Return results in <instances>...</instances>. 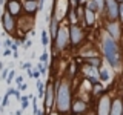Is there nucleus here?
Masks as SVG:
<instances>
[{"instance_id": "1", "label": "nucleus", "mask_w": 123, "mask_h": 115, "mask_svg": "<svg viewBox=\"0 0 123 115\" xmlns=\"http://www.w3.org/2000/svg\"><path fill=\"white\" fill-rule=\"evenodd\" d=\"M72 101V81L69 75H63L55 83V101L54 107L59 115H69Z\"/></svg>"}, {"instance_id": "2", "label": "nucleus", "mask_w": 123, "mask_h": 115, "mask_svg": "<svg viewBox=\"0 0 123 115\" xmlns=\"http://www.w3.org/2000/svg\"><path fill=\"white\" fill-rule=\"evenodd\" d=\"M102 51H103L105 58L108 60V63L111 64V68L118 69L122 66L123 55H122V51H120V46H118V41L112 40L108 34L102 38Z\"/></svg>"}, {"instance_id": "3", "label": "nucleus", "mask_w": 123, "mask_h": 115, "mask_svg": "<svg viewBox=\"0 0 123 115\" xmlns=\"http://www.w3.org/2000/svg\"><path fill=\"white\" fill-rule=\"evenodd\" d=\"M68 32H69V45L74 49L80 48L85 43V38H86V32L80 25H75V23H71L68 26Z\"/></svg>"}, {"instance_id": "4", "label": "nucleus", "mask_w": 123, "mask_h": 115, "mask_svg": "<svg viewBox=\"0 0 123 115\" xmlns=\"http://www.w3.org/2000/svg\"><path fill=\"white\" fill-rule=\"evenodd\" d=\"M54 49L55 51H65V49H68L69 46V32H68V28L66 26H59V29H57V34L55 37H54Z\"/></svg>"}, {"instance_id": "5", "label": "nucleus", "mask_w": 123, "mask_h": 115, "mask_svg": "<svg viewBox=\"0 0 123 115\" xmlns=\"http://www.w3.org/2000/svg\"><path fill=\"white\" fill-rule=\"evenodd\" d=\"M111 98L109 92L108 91H103L100 94V97L97 98V104H95V114L97 115H108L109 114V109H111Z\"/></svg>"}, {"instance_id": "6", "label": "nucleus", "mask_w": 123, "mask_h": 115, "mask_svg": "<svg viewBox=\"0 0 123 115\" xmlns=\"http://www.w3.org/2000/svg\"><path fill=\"white\" fill-rule=\"evenodd\" d=\"M43 100H45V110H51L54 109V101H55V83L49 80L48 84L45 86V94H43Z\"/></svg>"}, {"instance_id": "7", "label": "nucleus", "mask_w": 123, "mask_h": 115, "mask_svg": "<svg viewBox=\"0 0 123 115\" xmlns=\"http://www.w3.org/2000/svg\"><path fill=\"white\" fill-rule=\"evenodd\" d=\"M2 25L8 35H15V32H17V18L12 17L11 14H8L6 11L2 12Z\"/></svg>"}, {"instance_id": "8", "label": "nucleus", "mask_w": 123, "mask_h": 115, "mask_svg": "<svg viewBox=\"0 0 123 115\" xmlns=\"http://www.w3.org/2000/svg\"><path fill=\"white\" fill-rule=\"evenodd\" d=\"M105 14L108 22L118 20V3L117 0H105Z\"/></svg>"}, {"instance_id": "9", "label": "nucleus", "mask_w": 123, "mask_h": 115, "mask_svg": "<svg viewBox=\"0 0 123 115\" xmlns=\"http://www.w3.org/2000/svg\"><path fill=\"white\" fill-rule=\"evenodd\" d=\"M89 110V103L86 100H82V98H75L74 101H71V110L69 114L72 115H85Z\"/></svg>"}, {"instance_id": "10", "label": "nucleus", "mask_w": 123, "mask_h": 115, "mask_svg": "<svg viewBox=\"0 0 123 115\" xmlns=\"http://www.w3.org/2000/svg\"><path fill=\"white\" fill-rule=\"evenodd\" d=\"M106 34L112 40L118 41L122 38V23L118 20L115 22H106Z\"/></svg>"}, {"instance_id": "11", "label": "nucleus", "mask_w": 123, "mask_h": 115, "mask_svg": "<svg viewBox=\"0 0 123 115\" xmlns=\"http://www.w3.org/2000/svg\"><path fill=\"white\" fill-rule=\"evenodd\" d=\"M5 11L8 14H11L12 17L18 18V15L22 14V2L20 0H6Z\"/></svg>"}, {"instance_id": "12", "label": "nucleus", "mask_w": 123, "mask_h": 115, "mask_svg": "<svg viewBox=\"0 0 123 115\" xmlns=\"http://www.w3.org/2000/svg\"><path fill=\"white\" fill-rule=\"evenodd\" d=\"M22 11L25 12V15L34 17L38 11V2L37 0H25V2L22 3Z\"/></svg>"}, {"instance_id": "13", "label": "nucleus", "mask_w": 123, "mask_h": 115, "mask_svg": "<svg viewBox=\"0 0 123 115\" xmlns=\"http://www.w3.org/2000/svg\"><path fill=\"white\" fill-rule=\"evenodd\" d=\"M108 115H123V98L122 97L112 98L111 109H109V114Z\"/></svg>"}, {"instance_id": "14", "label": "nucleus", "mask_w": 123, "mask_h": 115, "mask_svg": "<svg viewBox=\"0 0 123 115\" xmlns=\"http://www.w3.org/2000/svg\"><path fill=\"white\" fill-rule=\"evenodd\" d=\"M95 14H97V12H92V11H89V9L85 8V12H83V18H82V20H83V23H85L86 28H92V26L95 25V20H97Z\"/></svg>"}, {"instance_id": "15", "label": "nucleus", "mask_w": 123, "mask_h": 115, "mask_svg": "<svg viewBox=\"0 0 123 115\" xmlns=\"http://www.w3.org/2000/svg\"><path fill=\"white\" fill-rule=\"evenodd\" d=\"M83 63L88 64L89 68H94V69H100V68H102V58H100L98 55L97 57H85Z\"/></svg>"}, {"instance_id": "16", "label": "nucleus", "mask_w": 123, "mask_h": 115, "mask_svg": "<svg viewBox=\"0 0 123 115\" xmlns=\"http://www.w3.org/2000/svg\"><path fill=\"white\" fill-rule=\"evenodd\" d=\"M98 78L102 80V81H108V80H109V72H108L106 69L100 68L98 69Z\"/></svg>"}, {"instance_id": "17", "label": "nucleus", "mask_w": 123, "mask_h": 115, "mask_svg": "<svg viewBox=\"0 0 123 115\" xmlns=\"http://www.w3.org/2000/svg\"><path fill=\"white\" fill-rule=\"evenodd\" d=\"M18 101H20V109H22V110H25L26 107L29 106V97H28V95L20 97V100H18Z\"/></svg>"}, {"instance_id": "18", "label": "nucleus", "mask_w": 123, "mask_h": 115, "mask_svg": "<svg viewBox=\"0 0 123 115\" xmlns=\"http://www.w3.org/2000/svg\"><path fill=\"white\" fill-rule=\"evenodd\" d=\"M86 9H89V11H92V12H97V5H95L92 0H88V2H85V5H83Z\"/></svg>"}, {"instance_id": "19", "label": "nucleus", "mask_w": 123, "mask_h": 115, "mask_svg": "<svg viewBox=\"0 0 123 115\" xmlns=\"http://www.w3.org/2000/svg\"><path fill=\"white\" fill-rule=\"evenodd\" d=\"M37 92H38V97H43L45 94V83L42 80H37Z\"/></svg>"}, {"instance_id": "20", "label": "nucleus", "mask_w": 123, "mask_h": 115, "mask_svg": "<svg viewBox=\"0 0 123 115\" xmlns=\"http://www.w3.org/2000/svg\"><path fill=\"white\" fill-rule=\"evenodd\" d=\"M92 2L97 5V12H103V9H105V0H92Z\"/></svg>"}, {"instance_id": "21", "label": "nucleus", "mask_w": 123, "mask_h": 115, "mask_svg": "<svg viewBox=\"0 0 123 115\" xmlns=\"http://www.w3.org/2000/svg\"><path fill=\"white\" fill-rule=\"evenodd\" d=\"M48 43H49V38H48V32H46V31L43 29V31H42V45H43L45 48H46V46H48Z\"/></svg>"}, {"instance_id": "22", "label": "nucleus", "mask_w": 123, "mask_h": 115, "mask_svg": "<svg viewBox=\"0 0 123 115\" xmlns=\"http://www.w3.org/2000/svg\"><path fill=\"white\" fill-rule=\"evenodd\" d=\"M14 77H15V71H14V69H11V71H8V75H6V83L8 84H11V81H12V78H14Z\"/></svg>"}, {"instance_id": "23", "label": "nucleus", "mask_w": 123, "mask_h": 115, "mask_svg": "<svg viewBox=\"0 0 123 115\" xmlns=\"http://www.w3.org/2000/svg\"><path fill=\"white\" fill-rule=\"evenodd\" d=\"M48 60H49V55H48V51H46V49H45V51L42 52L40 61H42V63H48Z\"/></svg>"}, {"instance_id": "24", "label": "nucleus", "mask_w": 123, "mask_h": 115, "mask_svg": "<svg viewBox=\"0 0 123 115\" xmlns=\"http://www.w3.org/2000/svg\"><path fill=\"white\" fill-rule=\"evenodd\" d=\"M37 69H38V72H40V74H46V63H38L37 64Z\"/></svg>"}, {"instance_id": "25", "label": "nucleus", "mask_w": 123, "mask_h": 115, "mask_svg": "<svg viewBox=\"0 0 123 115\" xmlns=\"http://www.w3.org/2000/svg\"><path fill=\"white\" fill-rule=\"evenodd\" d=\"M68 3H69V6H71L72 9H74V8H77V6L80 5V2H79V0H68Z\"/></svg>"}, {"instance_id": "26", "label": "nucleus", "mask_w": 123, "mask_h": 115, "mask_svg": "<svg viewBox=\"0 0 123 115\" xmlns=\"http://www.w3.org/2000/svg\"><path fill=\"white\" fill-rule=\"evenodd\" d=\"M40 77H42V74L38 72V69L36 68V69L32 71V78H36V80H40Z\"/></svg>"}, {"instance_id": "27", "label": "nucleus", "mask_w": 123, "mask_h": 115, "mask_svg": "<svg viewBox=\"0 0 123 115\" xmlns=\"http://www.w3.org/2000/svg\"><path fill=\"white\" fill-rule=\"evenodd\" d=\"M6 106H9V95H5L3 103H2V107H6Z\"/></svg>"}, {"instance_id": "28", "label": "nucleus", "mask_w": 123, "mask_h": 115, "mask_svg": "<svg viewBox=\"0 0 123 115\" xmlns=\"http://www.w3.org/2000/svg\"><path fill=\"white\" fill-rule=\"evenodd\" d=\"M22 69H31L32 68V64H31V61H25V63H22Z\"/></svg>"}, {"instance_id": "29", "label": "nucleus", "mask_w": 123, "mask_h": 115, "mask_svg": "<svg viewBox=\"0 0 123 115\" xmlns=\"http://www.w3.org/2000/svg\"><path fill=\"white\" fill-rule=\"evenodd\" d=\"M23 78H25L23 75H17V77H15V83H17V86H18V84H22V83H23Z\"/></svg>"}, {"instance_id": "30", "label": "nucleus", "mask_w": 123, "mask_h": 115, "mask_svg": "<svg viewBox=\"0 0 123 115\" xmlns=\"http://www.w3.org/2000/svg\"><path fill=\"white\" fill-rule=\"evenodd\" d=\"M31 45H32V41H31V40H25V41H23V48H25V49L31 48Z\"/></svg>"}, {"instance_id": "31", "label": "nucleus", "mask_w": 123, "mask_h": 115, "mask_svg": "<svg viewBox=\"0 0 123 115\" xmlns=\"http://www.w3.org/2000/svg\"><path fill=\"white\" fill-rule=\"evenodd\" d=\"M18 91H26V89H28V84H26V83H22V84H18Z\"/></svg>"}, {"instance_id": "32", "label": "nucleus", "mask_w": 123, "mask_h": 115, "mask_svg": "<svg viewBox=\"0 0 123 115\" xmlns=\"http://www.w3.org/2000/svg\"><path fill=\"white\" fill-rule=\"evenodd\" d=\"M9 49L12 52H15V51H18V45H15V43H11V46H9Z\"/></svg>"}, {"instance_id": "33", "label": "nucleus", "mask_w": 123, "mask_h": 115, "mask_svg": "<svg viewBox=\"0 0 123 115\" xmlns=\"http://www.w3.org/2000/svg\"><path fill=\"white\" fill-rule=\"evenodd\" d=\"M11 43H12V40H5L3 41V46H5V48H9Z\"/></svg>"}, {"instance_id": "34", "label": "nucleus", "mask_w": 123, "mask_h": 115, "mask_svg": "<svg viewBox=\"0 0 123 115\" xmlns=\"http://www.w3.org/2000/svg\"><path fill=\"white\" fill-rule=\"evenodd\" d=\"M11 54H12V51H11V49H9V48H6V51H5V52H3V55H5V57H9V55H11Z\"/></svg>"}, {"instance_id": "35", "label": "nucleus", "mask_w": 123, "mask_h": 115, "mask_svg": "<svg viewBox=\"0 0 123 115\" xmlns=\"http://www.w3.org/2000/svg\"><path fill=\"white\" fill-rule=\"evenodd\" d=\"M6 75H8V71H6V69H3V72H2V77H3V78H6Z\"/></svg>"}, {"instance_id": "36", "label": "nucleus", "mask_w": 123, "mask_h": 115, "mask_svg": "<svg viewBox=\"0 0 123 115\" xmlns=\"http://www.w3.org/2000/svg\"><path fill=\"white\" fill-rule=\"evenodd\" d=\"M34 115H45V114H43V110H40V109H37V112H36V114H34Z\"/></svg>"}, {"instance_id": "37", "label": "nucleus", "mask_w": 123, "mask_h": 115, "mask_svg": "<svg viewBox=\"0 0 123 115\" xmlns=\"http://www.w3.org/2000/svg\"><path fill=\"white\" fill-rule=\"evenodd\" d=\"M86 115H97V114H95V110H88Z\"/></svg>"}, {"instance_id": "38", "label": "nucleus", "mask_w": 123, "mask_h": 115, "mask_svg": "<svg viewBox=\"0 0 123 115\" xmlns=\"http://www.w3.org/2000/svg\"><path fill=\"white\" fill-rule=\"evenodd\" d=\"M12 55H14V58L17 60V58H18V51H15V52H12Z\"/></svg>"}, {"instance_id": "39", "label": "nucleus", "mask_w": 123, "mask_h": 115, "mask_svg": "<svg viewBox=\"0 0 123 115\" xmlns=\"http://www.w3.org/2000/svg\"><path fill=\"white\" fill-rule=\"evenodd\" d=\"M22 112H23V110H22V109H18V110H15V115H22Z\"/></svg>"}, {"instance_id": "40", "label": "nucleus", "mask_w": 123, "mask_h": 115, "mask_svg": "<svg viewBox=\"0 0 123 115\" xmlns=\"http://www.w3.org/2000/svg\"><path fill=\"white\" fill-rule=\"evenodd\" d=\"M123 2V0H117V3H122Z\"/></svg>"}]
</instances>
